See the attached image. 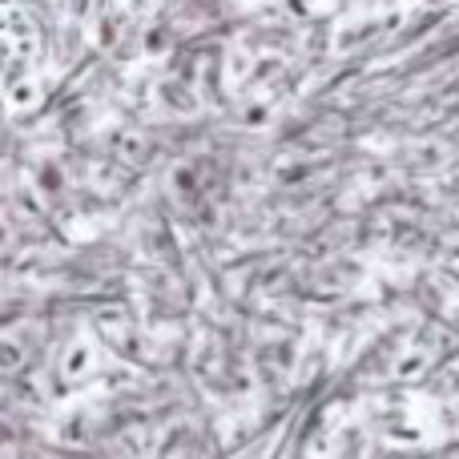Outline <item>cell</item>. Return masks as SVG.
I'll use <instances>...</instances> for the list:
<instances>
[{
    "mask_svg": "<svg viewBox=\"0 0 459 459\" xmlns=\"http://www.w3.org/2000/svg\"><path fill=\"white\" fill-rule=\"evenodd\" d=\"M0 37H8V45H13L16 56H24V61H32V56H37V45H40L37 21H32L21 4L8 8V13H0Z\"/></svg>",
    "mask_w": 459,
    "mask_h": 459,
    "instance_id": "cell-1",
    "label": "cell"
},
{
    "mask_svg": "<svg viewBox=\"0 0 459 459\" xmlns=\"http://www.w3.org/2000/svg\"><path fill=\"white\" fill-rule=\"evenodd\" d=\"M40 101V85L32 77H24V81H16L13 89H8V105H13L16 113L21 109H32V105Z\"/></svg>",
    "mask_w": 459,
    "mask_h": 459,
    "instance_id": "cell-2",
    "label": "cell"
},
{
    "mask_svg": "<svg viewBox=\"0 0 459 459\" xmlns=\"http://www.w3.org/2000/svg\"><path fill=\"white\" fill-rule=\"evenodd\" d=\"M8 8H16V0H0V13H8Z\"/></svg>",
    "mask_w": 459,
    "mask_h": 459,
    "instance_id": "cell-4",
    "label": "cell"
},
{
    "mask_svg": "<svg viewBox=\"0 0 459 459\" xmlns=\"http://www.w3.org/2000/svg\"><path fill=\"white\" fill-rule=\"evenodd\" d=\"M117 4H126V8H142L145 0H117Z\"/></svg>",
    "mask_w": 459,
    "mask_h": 459,
    "instance_id": "cell-3",
    "label": "cell"
}]
</instances>
